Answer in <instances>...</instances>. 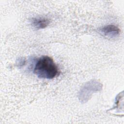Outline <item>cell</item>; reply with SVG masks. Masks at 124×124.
I'll list each match as a JSON object with an SVG mask.
<instances>
[{
    "label": "cell",
    "mask_w": 124,
    "mask_h": 124,
    "mask_svg": "<svg viewBox=\"0 0 124 124\" xmlns=\"http://www.w3.org/2000/svg\"><path fill=\"white\" fill-rule=\"evenodd\" d=\"M100 31L104 35L111 37L117 36L120 32L119 28L113 25L105 26L100 29Z\"/></svg>",
    "instance_id": "obj_2"
},
{
    "label": "cell",
    "mask_w": 124,
    "mask_h": 124,
    "mask_svg": "<svg viewBox=\"0 0 124 124\" xmlns=\"http://www.w3.org/2000/svg\"><path fill=\"white\" fill-rule=\"evenodd\" d=\"M32 26L36 29H42L46 28L50 23V20L45 17H38L31 19Z\"/></svg>",
    "instance_id": "obj_3"
},
{
    "label": "cell",
    "mask_w": 124,
    "mask_h": 124,
    "mask_svg": "<svg viewBox=\"0 0 124 124\" xmlns=\"http://www.w3.org/2000/svg\"><path fill=\"white\" fill-rule=\"evenodd\" d=\"M33 73L39 78L50 79L58 75V69L51 57L43 56L37 61Z\"/></svg>",
    "instance_id": "obj_1"
}]
</instances>
